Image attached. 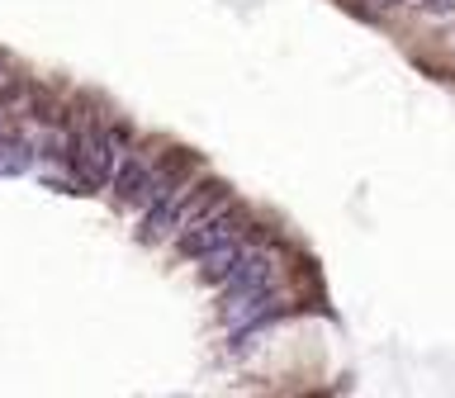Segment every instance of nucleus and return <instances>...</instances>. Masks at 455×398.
<instances>
[{"label":"nucleus","mask_w":455,"mask_h":398,"mask_svg":"<svg viewBox=\"0 0 455 398\" xmlns=\"http://www.w3.org/2000/svg\"><path fill=\"white\" fill-rule=\"evenodd\" d=\"M270 275H275V261H270L266 251H242V261L237 270L223 280V298H233V294H247V290H266Z\"/></svg>","instance_id":"nucleus-4"},{"label":"nucleus","mask_w":455,"mask_h":398,"mask_svg":"<svg viewBox=\"0 0 455 398\" xmlns=\"http://www.w3.org/2000/svg\"><path fill=\"white\" fill-rule=\"evenodd\" d=\"M190 190H195V185L180 180L176 190H166L156 204H148V219H142V227H138V242H142V247H156V242H166V237L180 233V227H185V204H190Z\"/></svg>","instance_id":"nucleus-3"},{"label":"nucleus","mask_w":455,"mask_h":398,"mask_svg":"<svg viewBox=\"0 0 455 398\" xmlns=\"http://www.w3.org/2000/svg\"><path fill=\"white\" fill-rule=\"evenodd\" d=\"M0 71H5V57H0Z\"/></svg>","instance_id":"nucleus-9"},{"label":"nucleus","mask_w":455,"mask_h":398,"mask_svg":"<svg viewBox=\"0 0 455 398\" xmlns=\"http://www.w3.org/2000/svg\"><path fill=\"white\" fill-rule=\"evenodd\" d=\"M422 14H432V20H441V14H455V0H418Z\"/></svg>","instance_id":"nucleus-7"},{"label":"nucleus","mask_w":455,"mask_h":398,"mask_svg":"<svg viewBox=\"0 0 455 398\" xmlns=\"http://www.w3.org/2000/svg\"><path fill=\"white\" fill-rule=\"evenodd\" d=\"M242 233H247V213L237 204H219L209 219H199V223L176 233V256H204V251L219 247V242H233Z\"/></svg>","instance_id":"nucleus-2"},{"label":"nucleus","mask_w":455,"mask_h":398,"mask_svg":"<svg viewBox=\"0 0 455 398\" xmlns=\"http://www.w3.org/2000/svg\"><path fill=\"white\" fill-rule=\"evenodd\" d=\"M375 5H379V10H389V5H403V0H375Z\"/></svg>","instance_id":"nucleus-8"},{"label":"nucleus","mask_w":455,"mask_h":398,"mask_svg":"<svg viewBox=\"0 0 455 398\" xmlns=\"http://www.w3.org/2000/svg\"><path fill=\"white\" fill-rule=\"evenodd\" d=\"M242 251H247V247H242V237H233V242H219L213 251L199 256V280H204V284H223V280L237 270Z\"/></svg>","instance_id":"nucleus-5"},{"label":"nucleus","mask_w":455,"mask_h":398,"mask_svg":"<svg viewBox=\"0 0 455 398\" xmlns=\"http://www.w3.org/2000/svg\"><path fill=\"white\" fill-rule=\"evenodd\" d=\"M34 166V142L28 138H0V176H20V171Z\"/></svg>","instance_id":"nucleus-6"},{"label":"nucleus","mask_w":455,"mask_h":398,"mask_svg":"<svg viewBox=\"0 0 455 398\" xmlns=\"http://www.w3.org/2000/svg\"><path fill=\"white\" fill-rule=\"evenodd\" d=\"M124 156V133H109V128H85L71 142V166L85 185H105L114 180V162Z\"/></svg>","instance_id":"nucleus-1"}]
</instances>
